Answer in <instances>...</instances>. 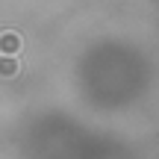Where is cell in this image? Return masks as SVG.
I'll return each mask as SVG.
<instances>
[{
    "label": "cell",
    "mask_w": 159,
    "mask_h": 159,
    "mask_svg": "<svg viewBox=\"0 0 159 159\" xmlns=\"http://www.w3.org/2000/svg\"><path fill=\"white\" fill-rule=\"evenodd\" d=\"M18 71H21V59L0 53V77H3V80H9V77H18Z\"/></svg>",
    "instance_id": "obj_2"
},
{
    "label": "cell",
    "mask_w": 159,
    "mask_h": 159,
    "mask_svg": "<svg viewBox=\"0 0 159 159\" xmlns=\"http://www.w3.org/2000/svg\"><path fill=\"white\" fill-rule=\"evenodd\" d=\"M21 47H24L21 33H15V30H3V33H0V53H6V56H18Z\"/></svg>",
    "instance_id": "obj_1"
}]
</instances>
